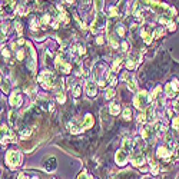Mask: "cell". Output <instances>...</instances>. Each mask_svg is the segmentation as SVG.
Masks as SVG:
<instances>
[{
  "instance_id": "obj_21",
  "label": "cell",
  "mask_w": 179,
  "mask_h": 179,
  "mask_svg": "<svg viewBox=\"0 0 179 179\" xmlns=\"http://www.w3.org/2000/svg\"><path fill=\"white\" fill-rule=\"evenodd\" d=\"M57 101H59L60 103H63V102L66 101V97H65V93H63V92H59V93H57Z\"/></svg>"
},
{
  "instance_id": "obj_2",
  "label": "cell",
  "mask_w": 179,
  "mask_h": 179,
  "mask_svg": "<svg viewBox=\"0 0 179 179\" xmlns=\"http://www.w3.org/2000/svg\"><path fill=\"white\" fill-rule=\"evenodd\" d=\"M148 101H149V96H148V93H146L145 90H142L141 93H138L136 96H135V106L138 109H143L146 106V103H148Z\"/></svg>"
},
{
  "instance_id": "obj_11",
  "label": "cell",
  "mask_w": 179,
  "mask_h": 179,
  "mask_svg": "<svg viewBox=\"0 0 179 179\" xmlns=\"http://www.w3.org/2000/svg\"><path fill=\"white\" fill-rule=\"evenodd\" d=\"M120 112V105L119 103H112L110 105V113L112 115H118Z\"/></svg>"
},
{
  "instance_id": "obj_3",
  "label": "cell",
  "mask_w": 179,
  "mask_h": 179,
  "mask_svg": "<svg viewBox=\"0 0 179 179\" xmlns=\"http://www.w3.org/2000/svg\"><path fill=\"white\" fill-rule=\"evenodd\" d=\"M128 159H129V155H128L125 150H118L116 152V156H115V160H116V163L119 165V166H123V165L128 162Z\"/></svg>"
},
{
  "instance_id": "obj_1",
  "label": "cell",
  "mask_w": 179,
  "mask_h": 179,
  "mask_svg": "<svg viewBox=\"0 0 179 179\" xmlns=\"http://www.w3.org/2000/svg\"><path fill=\"white\" fill-rule=\"evenodd\" d=\"M6 160H7V163H10L11 166H19L20 162H22V155H20V152H17V150H9Z\"/></svg>"
},
{
  "instance_id": "obj_4",
  "label": "cell",
  "mask_w": 179,
  "mask_h": 179,
  "mask_svg": "<svg viewBox=\"0 0 179 179\" xmlns=\"http://www.w3.org/2000/svg\"><path fill=\"white\" fill-rule=\"evenodd\" d=\"M57 163H56V158H49V159L45 160V163H43V168H45V171L47 172H53L55 169H56Z\"/></svg>"
},
{
  "instance_id": "obj_31",
  "label": "cell",
  "mask_w": 179,
  "mask_h": 179,
  "mask_svg": "<svg viewBox=\"0 0 179 179\" xmlns=\"http://www.w3.org/2000/svg\"><path fill=\"white\" fill-rule=\"evenodd\" d=\"M78 52H79V55H83V53H85V47H83L82 45H78Z\"/></svg>"
},
{
  "instance_id": "obj_10",
  "label": "cell",
  "mask_w": 179,
  "mask_h": 179,
  "mask_svg": "<svg viewBox=\"0 0 179 179\" xmlns=\"http://www.w3.org/2000/svg\"><path fill=\"white\" fill-rule=\"evenodd\" d=\"M159 158H168L169 155H171V152H169L168 148H165V146H160L159 149H158V153H156Z\"/></svg>"
},
{
  "instance_id": "obj_5",
  "label": "cell",
  "mask_w": 179,
  "mask_h": 179,
  "mask_svg": "<svg viewBox=\"0 0 179 179\" xmlns=\"http://www.w3.org/2000/svg\"><path fill=\"white\" fill-rule=\"evenodd\" d=\"M85 90H86V93L89 95V96H95V95H96V83L92 82V80L86 82Z\"/></svg>"
},
{
  "instance_id": "obj_43",
  "label": "cell",
  "mask_w": 179,
  "mask_h": 179,
  "mask_svg": "<svg viewBox=\"0 0 179 179\" xmlns=\"http://www.w3.org/2000/svg\"><path fill=\"white\" fill-rule=\"evenodd\" d=\"M178 179H179V176H178Z\"/></svg>"
},
{
  "instance_id": "obj_19",
  "label": "cell",
  "mask_w": 179,
  "mask_h": 179,
  "mask_svg": "<svg viewBox=\"0 0 179 179\" xmlns=\"http://www.w3.org/2000/svg\"><path fill=\"white\" fill-rule=\"evenodd\" d=\"M146 119H148V118H146V113L145 112H141L138 115V122L143 123V122H146Z\"/></svg>"
},
{
  "instance_id": "obj_6",
  "label": "cell",
  "mask_w": 179,
  "mask_h": 179,
  "mask_svg": "<svg viewBox=\"0 0 179 179\" xmlns=\"http://www.w3.org/2000/svg\"><path fill=\"white\" fill-rule=\"evenodd\" d=\"M10 105L11 106H15V108H19L20 105H22V95L20 93H13L10 96Z\"/></svg>"
},
{
  "instance_id": "obj_33",
  "label": "cell",
  "mask_w": 179,
  "mask_h": 179,
  "mask_svg": "<svg viewBox=\"0 0 179 179\" xmlns=\"http://www.w3.org/2000/svg\"><path fill=\"white\" fill-rule=\"evenodd\" d=\"M16 29H17L19 33H22V25H20V22H16Z\"/></svg>"
},
{
  "instance_id": "obj_16",
  "label": "cell",
  "mask_w": 179,
  "mask_h": 179,
  "mask_svg": "<svg viewBox=\"0 0 179 179\" xmlns=\"http://www.w3.org/2000/svg\"><path fill=\"white\" fill-rule=\"evenodd\" d=\"M9 120H10L11 125H15L16 120H17V115H16L15 112H10V113H9Z\"/></svg>"
},
{
  "instance_id": "obj_7",
  "label": "cell",
  "mask_w": 179,
  "mask_h": 179,
  "mask_svg": "<svg viewBox=\"0 0 179 179\" xmlns=\"http://www.w3.org/2000/svg\"><path fill=\"white\" fill-rule=\"evenodd\" d=\"M132 146H133V142L131 139H123V143H122V150L128 153V155H131L132 152Z\"/></svg>"
},
{
  "instance_id": "obj_40",
  "label": "cell",
  "mask_w": 179,
  "mask_h": 179,
  "mask_svg": "<svg viewBox=\"0 0 179 179\" xmlns=\"http://www.w3.org/2000/svg\"><path fill=\"white\" fill-rule=\"evenodd\" d=\"M17 43H19V45H23V43H25V40H23V39H19V42H17Z\"/></svg>"
},
{
  "instance_id": "obj_32",
  "label": "cell",
  "mask_w": 179,
  "mask_h": 179,
  "mask_svg": "<svg viewBox=\"0 0 179 179\" xmlns=\"http://www.w3.org/2000/svg\"><path fill=\"white\" fill-rule=\"evenodd\" d=\"M109 82H110V85H112V86H115L116 85V78H115V76H110V79H109Z\"/></svg>"
},
{
  "instance_id": "obj_12",
  "label": "cell",
  "mask_w": 179,
  "mask_h": 179,
  "mask_svg": "<svg viewBox=\"0 0 179 179\" xmlns=\"http://www.w3.org/2000/svg\"><path fill=\"white\" fill-rule=\"evenodd\" d=\"M142 38H143V40H145L146 45H149L150 42H152V36H150L146 30H142Z\"/></svg>"
},
{
  "instance_id": "obj_36",
  "label": "cell",
  "mask_w": 179,
  "mask_h": 179,
  "mask_svg": "<svg viewBox=\"0 0 179 179\" xmlns=\"http://www.w3.org/2000/svg\"><path fill=\"white\" fill-rule=\"evenodd\" d=\"M23 56H25V53H23V50H20V52L17 53V59L22 60V59H23Z\"/></svg>"
},
{
  "instance_id": "obj_27",
  "label": "cell",
  "mask_w": 179,
  "mask_h": 179,
  "mask_svg": "<svg viewBox=\"0 0 179 179\" xmlns=\"http://www.w3.org/2000/svg\"><path fill=\"white\" fill-rule=\"evenodd\" d=\"M163 33V29H158V30H155V33H153V38H159L160 34Z\"/></svg>"
},
{
  "instance_id": "obj_38",
  "label": "cell",
  "mask_w": 179,
  "mask_h": 179,
  "mask_svg": "<svg viewBox=\"0 0 179 179\" xmlns=\"http://www.w3.org/2000/svg\"><path fill=\"white\" fill-rule=\"evenodd\" d=\"M168 26H169V30H175V25H173V23H169V25H168Z\"/></svg>"
},
{
  "instance_id": "obj_18",
  "label": "cell",
  "mask_w": 179,
  "mask_h": 179,
  "mask_svg": "<svg viewBox=\"0 0 179 179\" xmlns=\"http://www.w3.org/2000/svg\"><path fill=\"white\" fill-rule=\"evenodd\" d=\"M131 115H132V112H131V109L129 108H126L125 110H123V119H131Z\"/></svg>"
},
{
  "instance_id": "obj_26",
  "label": "cell",
  "mask_w": 179,
  "mask_h": 179,
  "mask_svg": "<svg viewBox=\"0 0 179 179\" xmlns=\"http://www.w3.org/2000/svg\"><path fill=\"white\" fill-rule=\"evenodd\" d=\"M171 85H172V87L175 89V92H176V90H179V82H178V80H176V79H175V80H173V82L171 83Z\"/></svg>"
},
{
  "instance_id": "obj_8",
  "label": "cell",
  "mask_w": 179,
  "mask_h": 179,
  "mask_svg": "<svg viewBox=\"0 0 179 179\" xmlns=\"http://www.w3.org/2000/svg\"><path fill=\"white\" fill-rule=\"evenodd\" d=\"M93 123H95V120H93V118H92V115H86L85 120H83L82 128H83V129H89V128L93 126Z\"/></svg>"
},
{
  "instance_id": "obj_13",
  "label": "cell",
  "mask_w": 179,
  "mask_h": 179,
  "mask_svg": "<svg viewBox=\"0 0 179 179\" xmlns=\"http://www.w3.org/2000/svg\"><path fill=\"white\" fill-rule=\"evenodd\" d=\"M165 90H166V95H168L169 97H173L175 96V89L172 87V85L169 83V85H166V87H165Z\"/></svg>"
},
{
  "instance_id": "obj_14",
  "label": "cell",
  "mask_w": 179,
  "mask_h": 179,
  "mask_svg": "<svg viewBox=\"0 0 179 179\" xmlns=\"http://www.w3.org/2000/svg\"><path fill=\"white\" fill-rule=\"evenodd\" d=\"M113 96H115V90H113L112 87H108L106 92H105V97H106V99H110V97H113Z\"/></svg>"
},
{
  "instance_id": "obj_42",
  "label": "cell",
  "mask_w": 179,
  "mask_h": 179,
  "mask_svg": "<svg viewBox=\"0 0 179 179\" xmlns=\"http://www.w3.org/2000/svg\"><path fill=\"white\" fill-rule=\"evenodd\" d=\"M32 179H38V178H36V176H34V178H32Z\"/></svg>"
},
{
  "instance_id": "obj_23",
  "label": "cell",
  "mask_w": 179,
  "mask_h": 179,
  "mask_svg": "<svg viewBox=\"0 0 179 179\" xmlns=\"http://www.w3.org/2000/svg\"><path fill=\"white\" fill-rule=\"evenodd\" d=\"M73 95H75L76 97H78L79 95H80V86H79V85H76L75 87H73Z\"/></svg>"
},
{
  "instance_id": "obj_39",
  "label": "cell",
  "mask_w": 179,
  "mask_h": 179,
  "mask_svg": "<svg viewBox=\"0 0 179 179\" xmlns=\"http://www.w3.org/2000/svg\"><path fill=\"white\" fill-rule=\"evenodd\" d=\"M97 45H102V43H103V39H102V38H97Z\"/></svg>"
},
{
  "instance_id": "obj_28",
  "label": "cell",
  "mask_w": 179,
  "mask_h": 179,
  "mask_svg": "<svg viewBox=\"0 0 179 179\" xmlns=\"http://www.w3.org/2000/svg\"><path fill=\"white\" fill-rule=\"evenodd\" d=\"M49 20H50V16H49V15H45L43 17H42V23H43V25L49 23Z\"/></svg>"
},
{
  "instance_id": "obj_22",
  "label": "cell",
  "mask_w": 179,
  "mask_h": 179,
  "mask_svg": "<svg viewBox=\"0 0 179 179\" xmlns=\"http://www.w3.org/2000/svg\"><path fill=\"white\" fill-rule=\"evenodd\" d=\"M116 32L119 33V36H120V38H123V36H125V29H123V27L120 26V25H119V26H118V27H116Z\"/></svg>"
},
{
  "instance_id": "obj_17",
  "label": "cell",
  "mask_w": 179,
  "mask_h": 179,
  "mask_svg": "<svg viewBox=\"0 0 179 179\" xmlns=\"http://www.w3.org/2000/svg\"><path fill=\"white\" fill-rule=\"evenodd\" d=\"M109 42H110L112 47H118V42H116V38L113 34H109Z\"/></svg>"
},
{
  "instance_id": "obj_25",
  "label": "cell",
  "mask_w": 179,
  "mask_h": 179,
  "mask_svg": "<svg viewBox=\"0 0 179 179\" xmlns=\"http://www.w3.org/2000/svg\"><path fill=\"white\" fill-rule=\"evenodd\" d=\"M159 22H160V25H169V23H171L168 17H165V16H162V17H160Z\"/></svg>"
},
{
  "instance_id": "obj_15",
  "label": "cell",
  "mask_w": 179,
  "mask_h": 179,
  "mask_svg": "<svg viewBox=\"0 0 179 179\" xmlns=\"http://www.w3.org/2000/svg\"><path fill=\"white\" fill-rule=\"evenodd\" d=\"M128 87H129L132 92H135V90H136V83H135V80L132 78H129V80H128Z\"/></svg>"
},
{
  "instance_id": "obj_29",
  "label": "cell",
  "mask_w": 179,
  "mask_h": 179,
  "mask_svg": "<svg viewBox=\"0 0 179 179\" xmlns=\"http://www.w3.org/2000/svg\"><path fill=\"white\" fill-rule=\"evenodd\" d=\"M78 179H92V178H90L89 175H86V172H82V173L79 175V178H78Z\"/></svg>"
},
{
  "instance_id": "obj_34",
  "label": "cell",
  "mask_w": 179,
  "mask_h": 179,
  "mask_svg": "<svg viewBox=\"0 0 179 179\" xmlns=\"http://www.w3.org/2000/svg\"><path fill=\"white\" fill-rule=\"evenodd\" d=\"M116 13H118V9H116V7L110 9V16H116Z\"/></svg>"
},
{
  "instance_id": "obj_37",
  "label": "cell",
  "mask_w": 179,
  "mask_h": 179,
  "mask_svg": "<svg viewBox=\"0 0 179 179\" xmlns=\"http://www.w3.org/2000/svg\"><path fill=\"white\" fill-rule=\"evenodd\" d=\"M122 50H128V43L126 42H123L122 43Z\"/></svg>"
},
{
  "instance_id": "obj_30",
  "label": "cell",
  "mask_w": 179,
  "mask_h": 179,
  "mask_svg": "<svg viewBox=\"0 0 179 179\" xmlns=\"http://www.w3.org/2000/svg\"><path fill=\"white\" fill-rule=\"evenodd\" d=\"M119 66H120V59H116L115 63H113V70H116V69H118Z\"/></svg>"
},
{
  "instance_id": "obj_35",
  "label": "cell",
  "mask_w": 179,
  "mask_h": 179,
  "mask_svg": "<svg viewBox=\"0 0 179 179\" xmlns=\"http://www.w3.org/2000/svg\"><path fill=\"white\" fill-rule=\"evenodd\" d=\"M102 6H103V2H96V9L97 10H101Z\"/></svg>"
},
{
  "instance_id": "obj_41",
  "label": "cell",
  "mask_w": 179,
  "mask_h": 179,
  "mask_svg": "<svg viewBox=\"0 0 179 179\" xmlns=\"http://www.w3.org/2000/svg\"><path fill=\"white\" fill-rule=\"evenodd\" d=\"M20 179H25V176H23V175H20Z\"/></svg>"
},
{
  "instance_id": "obj_20",
  "label": "cell",
  "mask_w": 179,
  "mask_h": 179,
  "mask_svg": "<svg viewBox=\"0 0 179 179\" xmlns=\"http://www.w3.org/2000/svg\"><path fill=\"white\" fill-rule=\"evenodd\" d=\"M135 66H136V63L133 62V59H128V62H126L128 69H135Z\"/></svg>"
},
{
  "instance_id": "obj_9",
  "label": "cell",
  "mask_w": 179,
  "mask_h": 179,
  "mask_svg": "<svg viewBox=\"0 0 179 179\" xmlns=\"http://www.w3.org/2000/svg\"><path fill=\"white\" fill-rule=\"evenodd\" d=\"M132 163H133L135 166H142V165L145 163V158H143V155H141V153L135 155L133 159H132Z\"/></svg>"
},
{
  "instance_id": "obj_24",
  "label": "cell",
  "mask_w": 179,
  "mask_h": 179,
  "mask_svg": "<svg viewBox=\"0 0 179 179\" xmlns=\"http://www.w3.org/2000/svg\"><path fill=\"white\" fill-rule=\"evenodd\" d=\"M172 125H173V129H175V131H179V118H175Z\"/></svg>"
}]
</instances>
